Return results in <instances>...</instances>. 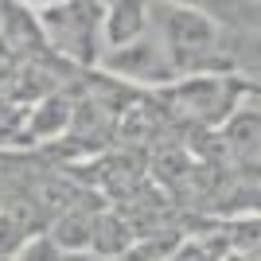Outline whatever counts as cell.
Returning <instances> with one entry per match:
<instances>
[{
  "label": "cell",
  "instance_id": "5b68a950",
  "mask_svg": "<svg viewBox=\"0 0 261 261\" xmlns=\"http://www.w3.org/2000/svg\"><path fill=\"white\" fill-rule=\"evenodd\" d=\"M74 94L78 90H51L28 106V144L32 148H47L66 137L70 117H74Z\"/></svg>",
  "mask_w": 261,
  "mask_h": 261
},
{
  "label": "cell",
  "instance_id": "ba28073f",
  "mask_svg": "<svg viewBox=\"0 0 261 261\" xmlns=\"http://www.w3.org/2000/svg\"><path fill=\"white\" fill-rule=\"evenodd\" d=\"M20 70H23V59H16L8 47L0 43V98H8V94H12V86H16Z\"/></svg>",
  "mask_w": 261,
  "mask_h": 261
},
{
  "label": "cell",
  "instance_id": "52a82bcc",
  "mask_svg": "<svg viewBox=\"0 0 261 261\" xmlns=\"http://www.w3.org/2000/svg\"><path fill=\"white\" fill-rule=\"evenodd\" d=\"M152 28V0H109L101 16V43L121 47Z\"/></svg>",
  "mask_w": 261,
  "mask_h": 261
},
{
  "label": "cell",
  "instance_id": "8992f818",
  "mask_svg": "<svg viewBox=\"0 0 261 261\" xmlns=\"http://www.w3.org/2000/svg\"><path fill=\"white\" fill-rule=\"evenodd\" d=\"M137 246V234H133L129 218L121 215L113 203H106V207L98 211V218H94V230H90V257L98 261H125L129 257V250Z\"/></svg>",
  "mask_w": 261,
  "mask_h": 261
},
{
  "label": "cell",
  "instance_id": "30bf717a",
  "mask_svg": "<svg viewBox=\"0 0 261 261\" xmlns=\"http://www.w3.org/2000/svg\"><path fill=\"white\" fill-rule=\"evenodd\" d=\"M253 35H261V28H257V32H253Z\"/></svg>",
  "mask_w": 261,
  "mask_h": 261
},
{
  "label": "cell",
  "instance_id": "6da1fadb",
  "mask_svg": "<svg viewBox=\"0 0 261 261\" xmlns=\"http://www.w3.org/2000/svg\"><path fill=\"white\" fill-rule=\"evenodd\" d=\"M152 32L160 35L164 51L175 66V78L184 74H234V51H230V28L218 23L207 8L187 0H152Z\"/></svg>",
  "mask_w": 261,
  "mask_h": 261
},
{
  "label": "cell",
  "instance_id": "277c9868",
  "mask_svg": "<svg viewBox=\"0 0 261 261\" xmlns=\"http://www.w3.org/2000/svg\"><path fill=\"white\" fill-rule=\"evenodd\" d=\"M98 70L117 78V82H125V86H133V90H144V94L164 90L168 82H175V66H172V59H168L160 35L152 28L144 35H137L133 43L106 47L98 59Z\"/></svg>",
  "mask_w": 261,
  "mask_h": 261
},
{
  "label": "cell",
  "instance_id": "3957f363",
  "mask_svg": "<svg viewBox=\"0 0 261 261\" xmlns=\"http://www.w3.org/2000/svg\"><path fill=\"white\" fill-rule=\"evenodd\" d=\"M35 16H39L51 55H59L74 70H98V59L106 51V43H101L106 4H98V0H51V4H39Z\"/></svg>",
  "mask_w": 261,
  "mask_h": 261
},
{
  "label": "cell",
  "instance_id": "7a4b0ae2",
  "mask_svg": "<svg viewBox=\"0 0 261 261\" xmlns=\"http://www.w3.org/2000/svg\"><path fill=\"white\" fill-rule=\"evenodd\" d=\"M156 106L172 113L175 121H187L203 133H218L246 101H257V86L246 74H184L152 90Z\"/></svg>",
  "mask_w": 261,
  "mask_h": 261
},
{
  "label": "cell",
  "instance_id": "9c48e42d",
  "mask_svg": "<svg viewBox=\"0 0 261 261\" xmlns=\"http://www.w3.org/2000/svg\"><path fill=\"white\" fill-rule=\"evenodd\" d=\"M98 4H109V0H98Z\"/></svg>",
  "mask_w": 261,
  "mask_h": 261
}]
</instances>
